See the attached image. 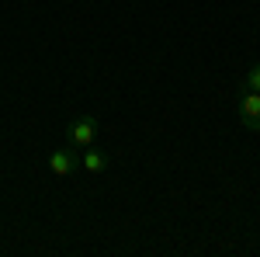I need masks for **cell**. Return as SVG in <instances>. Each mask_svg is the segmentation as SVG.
I'll return each mask as SVG.
<instances>
[{
    "mask_svg": "<svg viewBox=\"0 0 260 257\" xmlns=\"http://www.w3.org/2000/svg\"><path fill=\"white\" fill-rule=\"evenodd\" d=\"M49 170L56 178H73L80 170V157L73 150H56V153H49Z\"/></svg>",
    "mask_w": 260,
    "mask_h": 257,
    "instance_id": "cell-1",
    "label": "cell"
},
{
    "mask_svg": "<svg viewBox=\"0 0 260 257\" xmlns=\"http://www.w3.org/2000/svg\"><path fill=\"white\" fill-rule=\"evenodd\" d=\"M240 122L246 125V129L260 132V94H257V91H243V98H240Z\"/></svg>",
    "mask_w": 260,
    "mask_h": 257,
    "instance_id": "cell-2",
    "label": "cell"
},
{
    "mask_svg": "<svg viewBox=\"0 0 260 257\" xmlns=\"http://www.w3.org/2000/svg\"><path fill=\"white\" fill-rule=\"evenodd\" d=\"M94 132H98V119H94V115H83V119H77L70 125V142L80 146V150H87V146L94 142Z\"/></svg>",
    "mask_w": 260,
    "mask_h": 257,
    "instance_id": "cell-3",
    "label": "cell"
},
{
    "mask_svg": "<svg viewBox=\"0 0 260 257\" xmlns=\"http://www.w3.org/2000/svg\"><path fill=\"white\" fill-rule=\"evenodd\" d=\"M80 167L83 170H90V174H101L104 167H108V160H104V153H98V150H83V160H80Z\"/></svg>",
    "mask_w": 260,
    "mask_h": 257,
    "instance_id": "cell-4",
    "label": "cell"
},
{
    "mask_svg": "<svg viewBox=\"0 0 260 257\" xmlns=\"http://www.w3.org/2000/svg\"><path fill=\"white\" fill-rule=\"evenodd\" d=\"M243 91H257V94H260V63H253V66L246 70V77H243Z\"/></svg>",
    "mask_w": 260,
    "mask_h": 257,
    "instance_id": "cell-5",
    "label": "cell"
}]
</instances>
